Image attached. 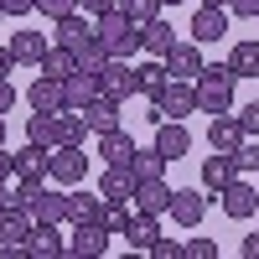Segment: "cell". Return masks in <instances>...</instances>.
Segmentation results:
<instances>
[{"label":"cell","instance_id":"cell-39","mask_svg":"<svg viewBox=\"0 0 259 259\" xmlns=\"http://www.w3.org/2000/svg\"><path fill=\"white\" fill-rule=\"evenodd\" d=\"M182 259H218V244H212V239H187Z\"/></svg>","mask_w":259,"mask_h":259},{"label":"cell","instance_id":"cell-1","mask_svg":"<svg viewBox=\"0 0 259 259\" xmlns=\"http://www.w3.org/2000/svg\"><path fill=\"white\" fill-rule=\"evenodd\" d=\"M233 68L228 62H212V68H202L197 73V109L202 114H228L233 109Z\"/></svg>","mask_w":259,"mask_h":259},{"label":"cell","instance_id":"cell-32","mask_svg":"<svg viewBox=\"0 0 259 259\" xmlns=\"http://www.w3.org/2000/svg\"><path fill=\"white\" fill-rule=\"evenodd\" d=\"M166 156H161V150L156 145H150V150H135V156H130V171H135V182H150V177H166Z\"/></svg>","mask_w":259,"mask_h":259},{"label":"cell","instance_id":"cell-2","mask_svg":"<svg viewBox=\"0 0 259 259\" xmlns=\"http://www.w3.org/2000/svg\"><path fill=\"white\" fill-rule=\"evenodd\" d=\"M187 114H197V83H192V78H171L166 89L150 99V109H145L150 124H161V119H187Z\"/></svg>","mask_w":259,"mask_h":259},{"label":"cell","instance_id":"cell-34","mask_svg":"<svg viewBox=\"0 0 259 259\" xmlns=\"http://www.w3.org/2000/svg\"><path fill=\"white\" fill-rule=\"evenodd\" d=\"M41 73H47V78H73V73H78V57H73L68 47H57V41H52V52L41 57Z\"/></svg>","mask_w":259,"mask_h":259},{"label":"cell","instance_id":"cell-24","mask_svg":"<svg viewBox=\"0 0 259 259\" xmlns=\"http://www.w3.org/2000/svg\"><path fill=\"white\" fill-rule=\"evenodd\" d=\"M124 239H130V249H135V254H150V244L161 239V218L135 207V218H130V233H124Z\"/></svg>","mask_w":259,"mask_h":259},{"label":"cell","instance_id":"cell-5","mask_svg":"<svg viewBox=\"0 0 259 259\" xmlns=\"http://www.w3.org/2000/svg\"><path fill=\"white\" fill-rule=\"evenodd\" d=\"M89 177V156H83V145H52V177L57 187H78Z\"/></svg>","mask_w":259,"mask_h":259},{"label":"cell","instance_id":"cell-36","mask_svg":"<svg viewBox=\"0 0 259 259\" xmlns=\"http://www.w3.org/2000/svg\"><path fill=\"white\" fill-rule=\"evenodd\" d=\"M233 166H239V177H254L259 171V135H244V145L233 150Z\"/></svg>","mask_w":259,"mask_h":259},{"label":"cell","instance_id":"cell-40","mask_svg":"<svg viewBox=\"0 0 259 259\" xmlns=\"http://www.w3.org/2000/svg\"><path fill=\"white\" fill-rule=\"evenodd\" d=\"M150 259H182V244H177V239H166V233H161V239L150 244Z\"/></svg>","mask_w":259,"mask_h":259},{"label":"cell","instance_id":"cell-25","mask_svg":"<svg viewBox=\"0 0 259 259\" xmlns=\"http://www.w3.org/2000/svg\"><path fill=\"white\" fill-rule=\"evenodd\" d=\"M11 52H16V62H26V68H41V57L52 52V41L41 31H16L11 36Z\"/></svg>","mask_w":259,"mask_h":259},{"label":"cell","instance_id":"cell-48","mask_svg":"<svg viewBox=\"0 0 259 259\" xmlns=\"http://www.w3.org/2000/svg\"><path fill=\"white\" fill-rule=\"evenodd\" d=\"M11 68H16V52H11V47H0V78H11Z\"/></svg>","mask_w":259,"mask_h":259},{"label":"cell","instance_id":"cell-9","mask_svg":"<svg viewBox=\"0 0 259 259\" xmlns=\"http://www.w3.org/2000/svg\"><path fill=\"white\" fill-rule=\"evenodd\" d=\"M89 36H94V16H83V11H68V16L52 21V41H57V47H68V52H78Z\"/></svg>","mask_w":259,"mask_h":259},{"label":"cell","instance_id":"cell-28","mask_svg":"<svg viewBox=\"0 0 259 259\" xmlns=\"http://www.w3.org/2000/svg\"><path fill=\"white\" fill-rule=\"evenodd\" d=\"M135 83H140V94L145 99H156L166 83H171V68H166V57H145L140 68H135Z\"/></svg>","mask_w":259,"mask_h":259},{"label":"cell","instance_id":"cell-45","mask_svg":"<svg viewBox=\"0 0 259 259\" xmlns=\"http://www.w3.org/2000/svg\"><path fill=\"white\" fill-rule=\"evenodd\" d=\"M0 11H6V16H31L36 0H0Z\"/></svg>","mask_w":259,"mask_h":259},{"label":"cell","instance_id":"cell-54","mask_svg":"<svg viewBox=\"0 0 259 259\" xmlns=\"http://www.w3.org/2000/svg\"><path fill=\"white\" fill-rule=\"evenodd\" d=\"M0 21H6V11H0Z\"/></svg>","mask_w":259,"mask_h":259},{"label":"cell","instance_id":"cell-15","mask_svg":"<svg viewBox=\"0 0 259 259\" xmlns=\"http://www.w3.org/2000/svg\"><path fill=\"white\" fill-rule=\"evenodd\" d=\"M104 207H109V202H104V192H68V218H62V223H104Z\"/></svg>","mask_w":259,"mask_h":259},{"label":"cell","instance_id":"cell-55","mask_svg":"<svg viewBox=\"0 0 259 259\" xmlns=\"http://www.w3.org/2000/svg\"><path fill=\"white\" fill-rule=\"evenodd\" d=\"M254 21H259V16H254Z\"/></svg>","mask_w":259,"mask_h":259},{"label":"cell","instance_id":"cell-38","mask_svg":"<svg viewBox=\"0 0 259 259\" xmlns=\"http://www.w3.org/2000/svg\"><path fill=\"white\" fill-rule=\"evenodd\" d=\"M119 11H124L130 21H140V26H145V21L161 16V0H119Z\"/></svg>","mask_w":259,"mask_h":259},{"label":"cell","instance_id":"cell-13","mask_svg":"<svg viewBox=\"0 0 259 259\" xmlns=\"http://www.w3.org/2000/svg\"><path fill=\"white\" fill-rule=\"evenodd\" d=\"M26 212H31V223H62V218H68V192H52L47 182H41Z\"/></svg>","mask_w":259,"mask_h":259},{"label":"cell","instance_id":"cell-31","mask_svg":"<svg viewBox=\"0 0 259 259\" xmlns=\"http://www.w3.org/2000/svg\"><path fill=\"white\" fill-rule=\"evenodd\" d=\"M228 68H233V78H259V41H233Z\"/></svg>","mask_w":259,"mask_h":259},{"label":"cell","instance_id":"cell-4","mask_svg":"<svg viewBox=\"0 0 259 259\" xmlns=\"http://www.w3.org/2000/svg\"><path fill=\"white\" fill-rule=\"evenodd\" d=\"M218 207L228 212V218H239V223H249L254 212H259V187L254 182H244V177H233L223 192H218Z\"/></svg>","mask_w":259,"mask_h":259},{"label":"cell","instance_id":"cell-23","mask_svg":"<svg viewBox=\"0 0 259 259\" xmlns=\"http://www.w3.org/2000/svg\"><path fill=\"white\" fill-rule=\"evenodd\" d=\"M31 239V212L26 207H0V249H6V244H26Z\"/></svg>","mask_w":259,"mask_h":259},{"label":"cell","instance_id":"cell-14","mask_svg":"<svg viewBox=\"0 0 259 259\" xmlns=\"http://www.w3.org/2000/svg\"><path fill=\"white\" fill-rule=\"evenodd\" d=\"M31 259H57L68 254V239H62V223H31V239H26Z\"/></svg>","mask_w":259,"mask_h":259},{"label":"cell","instance_id":"cell-7","mask_svg":"<svg viewBox=\"0 0 259 259\" xmlns=\"http://www.w3.org/2000/svg\"><path fill=\"white\" fill-rule=\"evenodd\" d=\"M99 83H104V94L109 99H135L140 94V83H135V68H130V57H109L104 62V73H99Z\"/></svg>","mask_w":259,"mask_h":259},{"label":"cell","instance_id":"cell-6","mask_svg":"<svg viewBox=\"0 0 259 259\" xmlns=\"http://www.w3.org/2000/svg\"><path fill=\"white\" fill-rule=\"evenodd\" d=\"M109 239H114V233L104 223H78L73 239H68V254L73 259H104V254H109Z\"/></svg>","mask_w":259,"mask_h":259},{"label":"cell","instance_id":"cell-26","mask_svg":"<svg viewBox=\"0 0 259 259\" xmlns=\"http://www.w3.org/2000/svg\"><path fill=\"white\" fill-rule=\"evenodd\" d=\"M233 177H239V166H233L228 150H212V156L202 161V187H207V192H223Z\"/></svg>","mask_w":259,"mask_h":259},{"label":"cell","instance_id":"cell-20","mask_svg":"<svg viewBox=\"0 0 259 259\" xmlns=\"http://www.w3.org/2000/svg\"><path fill=\"white\" fill-rule=\"evenodd\" d=\"M207 145L233 156V150L244 145V124H239V114H212V124H207Z\"/></svg>","mask_w":259,"mask_h":259},{"label":"cell","instance_id":"cell-46","mask_svg":"<svg viewBox=\"0 0 259 259\" xmlns=\"http://www.w3.org/2000/svg\"><path fill=\"white\" fill-rule=\"evenodd\" d=\"M228 11H233V16H249V21H254V16H259V0H228Z\"/></svg>","mask_w":259,"mask_h":259},{"label":"cell","instance_id":"cell-42","mask_svg":"<svg viewBox=\"0 0 259 259\" xmlns=\"http://www.w3.org/2000/svg\"><path fill=\"white\" fill-rule=\"evenodd\" d=\"M36 11L57 21V16H68V11H78V0H36Z\"/></svg>","mask_w":259,"mask_h":259},{"label":"cell","instance_id":"cell-37","mask_svg":"<svg viewBox=\"0 0 259 259\" xmlns=\"http://www.w3.org/2000/svg\"><path fill=\"white\" fill-rule=\"evenodd\" d=\"M130 218H135L130 202H109V207H104V228H109L114 239H124V233H130Z\"/></svg>","mask_w":259,"mask_h":259},{"label":"cell","instance_id":"cell-16","mask_svg":"<svg viewBox=\"0 0 259 259\" xmlns=\"http://www.w3.org/2000/svg\"><path fill=\"white\" fill-rule=\"evenodd\" d=\"M156 150H161L166 161H182L187 150H192L187 124H182V119H161V124H156Z\"/></svg>","mask_w":259,"mask_h":259},{"label":"cell","instance_id":"cell-29","mask_svg":"<svg viewBox=\"0 0 259 259\" xmlns=\"http://www.w3.org/2000/svg\"><path fill=\"white\" fill-rule=\"evenodd\" d=\"M83 114H89V130H94V135H109V130H119V99L99 94V99H94Z\"/></svg>","mask_w":259,"mask_h":259},{"label":"cell","instance_id":"cell-10","mask_svg":"<svg viewBox=\"0 0 259 259\" xmlns=\"http://www.w3.org/2000/svg\"><path fill=\"white\" fill-rule=\"evenodd\" d=\"M166 218H177L182 228H197V223L207 218V187H202V192H197V187H182L177 197H171V212H166Z\"/></svg>","mask_w":259,"mask_h":259},{"label":"cell","instance_id":"cell-43","mask_svg":"<svg viewBox=\"0 0 259 259\" xmlns=\"http://www.w3.org/2000/svg\"><path fill=\"white\" fill-rule=\"evenodd\" d=\"M239 124H244V135H259V99L239 109Z\"/></svg>","mask_w":259,"mask_h":259},{"label":"cell","instance_id":"cell-3","mask_svg":"<svg viewBox=\"0 0 259 259\" xmlns=\"http://www.w3.org/2000/svg\"><path fill=\"white\" fill-rule=\"evenodd\" d=\"M94 36L109 47V57H135V47H140V21H130L124 11H109V16L94 21Z\"/></svg>","mask_w":259,"mask_h":259},{"label":"cell","instance_id":"cell-50","mask_svg":"<svg viewBox=\"0 0 259 259\" xmlns=\"http://www.w3.org/2000/svg\"><path fill=\"white\" fill-rule=\"evenodd\" d=\"M0 177H11V150L0 145Z\"/></svg>","mask_w":259,"mask_h":259},{"label":"cell","instance_id":"cell-11","mask_svg":"<svg viewBox=\"0 0 259 259\" xmlns=\"http://www.w3.org/2000/svg\"><path fill=\"white\" fill-rule=\"evenodd\" d=\"M223 36H228V6H197L192 41H223Z\"/></svg>","mask_w":259,"mask_h":259},{"label":"cell","instance_id":"cell-47","mask_svg":"<svg viewBox=\"0 0 259 259\" xmlns=\"http://www.w3.org/2000/svg\"><path fill=\"white\" fill-rule=\"evenodd\" d=\"M244 259H259V233H244V244H239Z\"/></svg>","mask_w":259,"mask_h":259},{"label":"cell","instance_id":"cell-21","mask_svg":"<svg viewBox=\"0 0 259 259\" xmlns=\"http://www.w3.org/2000/svg\"><path fill=\"white\" fill-rule=\"evenodd\" d=\"M166 68H171V78H192V83H197V73L207 68V62L197 52V41H177V47L166 52Z\"/></svg>","mask_w":259,"mask_h":259},{"label":"cell","instance_id":"cell-35","mask_svg":"<svg viewBox=\"0 0 259 259\" xmlns=\"http://www.w3.org/2000/svg\"><path fill=\"white\" fill-rule=\"evenodd\" d=\"M57 119H62V145H83L89 140V114L83 109H57Z\"/></svg>","mask_w":259,"mask_h":259},{"label":"cell","instance_id":"cell-22","mask_svg":"<svg viewBox=\"0 0 259 259\" xmlns=\"http://www.w3.org/2000/svg\"><path fill=\"white\" fill-rule=\"evenodd\" d=\"M62 94H68V109H89L104 94V83H99V73H73V78H62Z\"/></svg>","mask_w":259,"mask_h":259},{"label":"cell","instance_id":"cell-30","mask_svg":"<svg viewBox=\"0 0 259 259\" xmlns=\"http://www.w3.org/2000/svg\"><path fill=\"white\" fill-rule=\"evenodd\" d=\"M99 156H104V166H130L135 140H130L124 130H109V135H99Z\"/></svg>","mask_w":259,"mask_h":259},{"label":"cell","instance_id":"cell-41","mask_svg":"<svg viewBox=\"0 0 259 259\" xmlns=\"http://www.w3.org/2000/svg\"><path fill=\"white\" fill-rule=\"evenodd\" d=\"M78 11L99 21V16H109V11H119V0H78Z\"/></svg>","mask_w":259,"mask_h":259},{"label":"cell","instance_id":"cell-49","mask_svg":"<svg viewBox=\"0 0 259 259\" xmlns=\"http://www.w3.org/2000/svg\"><path fill=\"white\" fill-rule=\"evenodd\" d=\"M0 207H11V177H0Z\"/></svg>","mask_w":259,"mask_h":259},{"label":"cell","instance_id":"cell-33","mask_svg":"<svg viewBox=\"0 0 259 259\" xmlns=\"http://www.w3.org/2000/svg\"><path fill=\"white\" fill-rule=\"evenodd\" d=\"M73 57H78V73H104V62H109V47H104L99 36H89Z\"/></svg>","mask_w":259,"mask_h":259},{"label":"cell","instance_id":"cell-12","mask_svg":"<svg viewBox=\"0 0 259 259\" xmlns=\"http://www.w3.org/2000/svg\"><path fill=\"white\" fill-rule=\"evenodd\" d=\"M171 197H177V192L166 187V177L135 182V207H140V212H156V218H166V212H171Z\"/></svg>","mask_w":259,"mask_h":259},{"label":"cell","instance_id":"cell-52","mask_svg":"<svg viewBox=\"0 0 259 259\" xmlns=\"http://www.w3.org/2000/svg\"><path fill=\"white\" fill-rule=\"evenodd\" d=\"M202 6H228V0H202Z\"/></svg>","mask_w":259,"mask_h":259},{"label":"cell","instance_id":"cell-19","mask_svg":"<svg viewBox=\"0 0 259 259\" xmlns=\"http://www.w3.org/2000/svg\"><path fill=\"white\" fill-rule=\"evenodd\" d=\"M26 104L31 109H47V114H57V109H68V94H62V78H47L41 73L31 89H26Z\"/></svg>","mask_w":259,"mask_h":259},{"label":"cell","instance_id":"cell-51","mask_svg":"<svg viewBox=\"0 0 259 259\" xmlns=\"http://www.w3.org/2000/svg\"><path fill=\"white\" fill-rule=\"evenodd\" d=\"M0 145H6V114H0Z\"/></svg>","mask_w":259,"mask_h":259},{"label":"cell","instance_id":"cell-44","mask_svg":"<svg viewBox=\"0 0 259 259\" xmlns=\"http://www.w3.org/2000/svg\"><path fill=\"white\" fill-rule=\"evenodd\" d=\"M16 99H21V94H16V83H11V78H0V114H11V109H16Z\"/></svg>","mask_w":259,"mask_h":259},{"label":"cell","instance_id":"cell-27","mask_svg":"<svg viewBox=\"0 0 259 259\" xmlns=\"http://www.w3.org/2000/svg\"><path fill=\"white\" fill-rule=\"evenodd\" d=\"M26 140H36V145H62V119L57 114H47V109H31V119H26Z\"/></svg>","mask_w":259,"mask_h":259},{"label":"cell","instance_id":"cell-8","mask_svg":"<svg viewBox=\"0 0 259 259\" xmlns=\"http://www.w3.org/2000/svg\"><path fill=\"white\" fill-rule=\"evenodd\" d=\"M11 177H31V182L52 177V150H47V145H36V140H26V145L11 156Z\"/></svg>","mask_w":259,"mask_h":259},{"label":"cell","instance_id":"cell-18","mask_svg":"<svg viewBox=\"0 0 259 259\" xmlns=\"http://www.w3.org/2000/svg\"><path fill=\"white\" fill-rule=\"evenodd\" d=\"M171 47H177V26H171V21H145V26H140V52L145 57H166Z\"/></svg>","mask_w":259,"mask_h":259},{"label":"cell","instance_id":"cell-53","mask_svg":"<svg viewBox=\"0 0 259 259\" xmlns=\"http://www.w3.org/2000/svg\"><path fill=\"white\" fill-rule=\"evenodd\" d=\"M161 6H182V0H161Z\"/></svg>","mask_w":259,"mask_h":259},{"label":"cell","instance_id":"cell-17","mask_svg":"<svg viewBox=\"0 0 259 259\" xmlns=\"http://www.w3.org/2000/svg\"><path fill=\"white\" fill-rule=\"evenodd\" d=\"M99 192H104V202H135V171L130 166H104Z\"/></svg>","mask_w":259,"mask_h":259}]
</instances>
